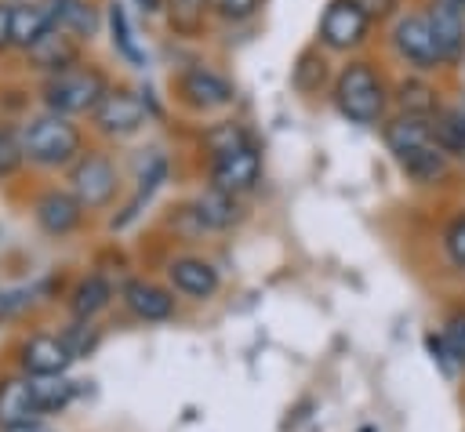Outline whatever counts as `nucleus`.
Listing matches in <instances>:
<instances>
[{
  "mask_svg": "<svg viewBox=\"0 0 465 432\" xmlns=\"http://www.w3.org/2000/svg\"><path fill=\"white\" fill-rule=\"evenodd\" d=\"M352 4H356V7H360V11H363L371 22H374V18H385V15H392L400 0H352Z\"/></svg>",
  "mask_w": 465,
  "mask_h": 432,
  "instance_id": "34",
  "label": "nucleus"
},
{
  "mask_svg": "<svg viewBox=\"0 0 465 432\" xmlns=\"http://www.w3.org/2000/svg\"><path fill=\"white\" fill-rule=\"evenodd\" d=\"M40 421V407L33 396V385L25 374H7L0 378V428H22Z\"/></svg>",
  "mask_w": 465,
  "mask_h": 432,
  "instance_id": "17",
  "label": "nucleus"
},
{
  "mask_svg": "<svg viewBox=\"0 0 465 432\" xmlns=\"http://www.w3.org/2000/svg\"><path fill=\"white\" fill-rule=\"evenodd\" d=\"M203 145L211 149V160H214V156H222V152H232V149L247 145V134H243V127H236V123H218V127H211V131L203 134Z\"/></svg>",
  "mask_w": 465,
  "mask_h": 432,
  "instance_id": "28",
  "label": "nucleus"
},
{
  "mask_svg": "<svg viewBox=\"0 0 465 432\" xmlns=\"http://www.w3.org/2000/svg\"><path fill=\"white\" fill-rule=\"evenodd\" d=\"M385 83L371 62H349L334 80V105L352 123H378L385 113Z\"/></svg>",
  "mask_w": 465,
  "mask_h": 432,
  "instance_id": "3",
  "label": "nucleus"
},
{
  "mask_svg": "<svg viewBox=\"0 0 465 432\" xmlns=\"http://www.w3.org/2000/svg\"><path fill=\"white\" fill-rule=\"evenodd\" d=\"M392 44H396L400 58L411 62V65L421 69V73H432V69L443 65L440 47H436V40H432V33H429L425 15H407V18H400L396 29H392Z\"/></svg>",
  "mask_w": 465,
  "mask_h": 432,
  "instance_id": "10",
  "label": "nucleus"
},
{
  "mask_svg": "<svg viewBox=\"0 0 465 432\" xmlns=\"http://www.w3.org/2000/svg\"><path fill=\"white\" fill-rule=\"evenodd\" d=\"M323 80H327V62H323V54H320L316 47L302 51V54H298V62H294L291 83H294L302 94H316V91L323 87Z\"/></svg>",
  "mask_w": 465,
  "mask_h": 432,
  "instance_id": "26",
  "label": "nucleus"
},
{
  "mask_svg": "<svg viewBox=\"0 0 465 432\" xmlns=\"http://www.w3.org/2000/svg\"><path fill=\"white\" fill-rule=\"evenodd\" d=\"M94 127L102 131V134H109V138H127V134H134L142 123H145V102L134 94V91H127V87H109L105 94H102V102L94 105Z\"/></svg>",
  "mask_w": 465,
  "mask_h": 432,
  "instance_id": "6",
  "label": "nucleus"
},
{
  "mask_svg": "<svg viewBox=\"0 0 465 432\" xmlns=\"http://www.w3.org/2000/svg\"><path fill=\"white\" fill-rule=\"evenodd\" d=\"M47 15H51V25L69 33L73 40H87L94 33V7L87 0H51L47 4Z\"/></svg>",
  "mask_w": 465,
  "mask_h": 432,
  "instance_id": "20",
  "label": "nucleus"
},
{
  "mask_svg": "<svg viewBox=\"0 0 465 432\" xmlns=\"http://www.w3.org/2000/svg\"><path fill=\"white\" fill-rule=\"evenodd\" d=\"M371 18L352 0H334L320 18V44L331 51H352L363 44Z\"/></svg>",
  "mask_w": 465,
  "mask_h": 432,
  "instance_id": "8",
  "label": "nucleus"
},
{
  "mask_svg": "<svg viewBox=\"0 0 465 432\" xmlns=\"http://www.w3.org/2000/svg\"><path fill=\"white\" fill-rule=\"evenodd\" d=\"M109 91V80L94 65H73L58 76H47L44 83V102L58 116H76V113H94L102 94Z\"/></svg>",
  "mask_w": 465,
  "mask_h": 432,
  "instance_id": "4",
  "label": "nucleus"
},
{
  "mask_svg": "<svg viewBox=\"0 0 465 432\" xmlns=\"http://www.w3.org/2000/svg\"><path fill=\"white\" fill-rule=\"evenodd\" d=\"M25 58L33 62V69H40V73H47V76H58V73L80 65V40H73L69 33H62V29L51 25V29L25 51Z\"/></svg>",
  "mask_w": 465,
  "mask_h": 432,
  "instance_id": "16",
  "label": "nucleus"
},
{
  "mask_svg": "<svg viewBox=\"0 0 465 432\" xmlns=\"http://www.w3.org/2000/svg\"><path fill=\"white\" fill-rule=\"evenodd\" d=\"M138 7H142L145 15H156V11L163 7V0H138Z\"/></svg>",
  "mask_w": 465,
  "mask_h": 432,
  "instance_id": "36",
  "label": "nucleus"
},
{
  "mask_svg": "<svg viewBox=\"0 0 465 432\" xmlns=\"http://www.w3.org/2000/svg\"><path fill=\"white\" fill-rule=\"evenodd\" d=\"M178 94H182V102H185V105L203 109V113L222 109V105H229V102L236 98L232 83H229L225 76H218V73L203 69V65H193V69H185V73L178 76Z\"/></svg>",
  "mask_w": 465,
  "mask_h": 432,
  "instance_id": "13",
  "label": "nucleus"
},
{
  "mask_svg": "<svg viewBox=\"0 0 465 432\" xmlns=\"http://www.w3.org/2000/svg\"><path fill=\"white\" fill-rule=\"evenodd\" d=\"M447 4H454L458 11H465V0H447Z\"/></svg>",
  "mask_w": 465,
  "mask_h": 432,
  "instance_id": "38",
  "label": "nucleus"
},
{
  "mask_svg": "<svg viewBox=\"0 0 465 432\" xmlns=\"http://www.w3.org/2000/svg\"><path fill=\"white\" fill-rule=\"evenodd\" d=\"M360 432H374V428H360Z\"/></svg>",
  "mask_w": 465,
  "mask_h": 432,
  "instance_id": "39",
  "label": "nucleus"
},
{
  "mask_svg": "<svg viewBox=\"0 0 465 432\" xmlns=\"http://www.w3.org/2000/svg\"><path fill=\"white\" fill-rule=\"evenodd\" d=\"M11 47V7L0 4V51Z\"/></svg>",
  "mask_w": 465,
  "mask_h": 432,
  "instance_id": "35",
  "label": "nucleus"
},
{
  "mask_svg": "<svg viewBox=\"0 0 465 432\" xmlns=\"http://www.w3.org/2000/svg\"><path fill=\"white\" fill-rule=\"evenodd\" d=\"M189 214L196 218L200 229H232V225L243 218L240 200L229 196V192H222V189H214V185H207V189L193 200Z\"/></svg>",
  "mask_w": 465,
  "mask_h": 432,
  "instance_id": "18",
  "label": "nucleus"
},
{
  "mask_svg": "<svg viewBox=\"0 0 465 432\" xmlns=\"http://www.w3.org/2000/svg\"><path fill=\"white\" fill-rule=\"evenodd\" d=\"M200 0H171V25L178 33H196L203 22V7H196Z\"/></svg>",
  "mask_w": 465,
  "mask_h": 432,
  "instance_id": "31",
  "label": "nucleus"
},
{
  "mask_svg": "<svg viewBox=\"0 0 465 432\" xmlns=\"http://www.w3.org/2000/svg\"><path fill=\"white\" fill-rule=\"evenodd\" d=\"M51 29V15L40 4H15L11 7V44L29 51Z\"/></svg>",
  "mask_w": 465,
  "mask_h": 432,
  "instance_id": "22",
  "label": "nucleus"
},
{
  "mask_svg": "<svg viewBox=\"0 0 465 432\" xmlns=\"http://www.w3.org/2000/svg\"><path fill=\"white\" fill-rule=\"evenodd\" d=\"M120 301L134 319H145V323H163L174 316V290L153 280H127L120 287Z\"/></svg>",
  "mask_w": 465,
  "mask_h": 432,
  "instance_id": "14",
  "label": "nucleus"
},
{
  "mask_svg": "<svg viewBox=\"0 0 465 432\" xmlns=\"http://www.w3.org/2000/svg\"><path fill=\"white\" fill-rule=\"evenodd\" d=\"M18 363L25 370V378H58L65 374V367L73 363V352L69 345L62 341V334H29L18 349Z\"/></svg>",
  "mask_w": 465,
  "mask_h": 432,
  "instance_id": "9",
  "label": "nucleus"
},
{
  "mask_svg": "<svg viewBox=\"0 0 465 432\" xmlns=\"http://www.w3.org/2000/svg\"><path fill=\"white\" fill-rule=\"evenodd\" d=\"M425 349H429L432 363L440 367V374H443L447 381H454V378L461 374V367H465V363L458 359V352L447 345V338H443V334H432V330H429V334H425Z\"/></svg>",
  "mask_w": 465,
  "mask_h": 432,
  "instance_id": "27",
  "label": "nucleus"
},
{
  "mask_svg": "<svg viewBox=\"0 0 465 432\" xmlns=\"http://www.w3.org/2000/svg\"><path fill=\"white\" fill-rule=\"evenodd\" d=\"M258 178H262V152L251 142L211 160V185L229 192V196H240V192L254 189Z\"/></svg>",
  "mask_w": 465,
  "mask_h": 432,
  "instance_id": "7",
  "label": "nucleus"
},
{
  "mask_svg": "<svg viewBox=\"0 0 465 432\" xmlns=\"http://www.w3.org/2000/svg\"><path fill=\"white\" fill-rule=\"evenodd\" d=\"M22 160H25V152H22V134H15L11 127H0V178H4V174H15Z\"/></svg>",
  "mask_w": 465,
  "mask_h": 432,
  "instance_id": "30",
  "label": "nucleus"
},
{
  "mask_svg": "<svg viewBox=\"0 0 465 432\" xmlns=\"http://www.w3.org/2000/svg\"><path fill=\"white\" fill-rule=\"evenodd\" d=\"M33 218H36V225H40L47 236H69V232L80 229L84 207L76 203L73 192H65V189H47V192L36 196Z\"/></svg>",
  "mask_w": 465,
  "mask_h": 432,
  "instance_id": "15",
  "label": "nucleus"
},
{
  "mask_svg": "<svg viewBox=\"0 0 465 432\" xmlns=\"http://www.w3.org/2000/svg\"><path fill=\"white\" fill-rule=\"evenodd\" d=\"M7 432H51V428H44L40 421H33V425H22V428H7Z\"/></svg>",
  "mask_w": 465,
  "mask_h": 432,
  "instance_id": "37",
  "label": "nucleus"
},
{
  "mask_svg": "<svg viewBox=\"0 0 465 432\" xmlns=\"http://www.w3.org/2000/svg\"><path fill=\"white\" fill-rule=\"evenodd\" d=\"M29 385H33V396H36L40 414L62 410V407H69V399L76 396V385L65 381L62 374H58V378H29Z\"/></svg>",
  "mask_w": 465,
  "mask_h": 432,
  "instance_id": "24",
  "label": "nucleus"
},
{
  "mask_svg": "<svg viewBox=\"0 0 465 432\" xmlns=\"http://www.w3.org/2000/svg\"><path fill=\"white\" fill-rule=\"evenodd\" d=\"M396 102L403 109V116H418V120H432L440 113V94L429 80L421 76H403L396 83Z\"/></svg>",
  "mask_w": 465,
  "mask_h": 432,
  "instance_id": "21",
  "label": "nucleus"
},
{
  "mask_svg": "<svg viewBox=\"0 0 465 432\" xmlns=\"http://www.w3.org/2000/svg\"><path fill=\"white\" fill-rule=\"evenodd\" d=\"M425 22H429V33H432V40L440 47L443 65L461 62L465 58V11H458L447 0H429Z\"/></svg>",
  "mask_w": 465,
  "mask_h": 432,
  "instance_id": "12",
  "label": "nucleus"
},
{
  "mask_svg": "<svg viewBox=\"0 0 465 432\" xmlns=\"http://www.w3.org/2000/svg\"><path fill=\"white\" fill-rule=\"evenodd\" d=\"M109 33H113L116 51H120L131 65H145V54H142V47L134 44V33H131V22H127V11H124L120 0L109 4Z\"/></svg>",
  "mask_w": 465,
  "mask_h": 432,
  "instance_id": "25",
  "label": "nucleus"
},
{
  "mask_svg": "<svg viewBox=\"0 0 465 432\" xmlns=\"http://www.w3.org/2000/svg\"><path fill=\"white\" fill-rule=\"evenodd\" d=\"M443 338H447V345L458 352V359L465 363V309H454L450 316H447V323H443V330H440Z\"/></svg>",
  "mask_w": 465,
  "mask_h": 432,
  "instance_id": "33",
  "label": "nucleus"
},
{
  "mask_svg": "<svg viewBox=\"0 0 465 432\" xmlns=\"http://www.w3.org/2000/svg\"><path fill=\"white\" fill-rule=\"evenodd\" d=\"M385 145L392 152V160L400 163V171L414 182V185H436L447 178V156L440 152L429 120L418 116H396L385 123Z\"/></svg>",
  "mask_w": 465,
  "mask_h": 432,
  "instance_id": "1",
  "label": "nucleus"
},
{
  "mask_svg": "<svg viewBox=\"0 0 465 432\" xmlns=\"http://www.w3.org/2000/svg\"><path fill=\"white\" fill-rule=\"evenodd\" d=\"M429 131L443 156H465V113L461 109H440L429 120Z\"/></svg>",
  "mask_w": 465,
  "mask_h": 432,
  "instance_id": "23",
  "label": "nucleus"
},
{
  "mask_svg": "<svg viewBox=\"0 0 465 432\" xmlns=\"http://www.w3.org/2000/svg\"><path fill=\"white\" fill-rule=\"evenodd\" d=\"M167 280H171V290L182 294V298H189V301H207L222 287L218 269L211 261H203V258H193V254L171 258L167 261Z\"/></svg>",
  "mask_w": 465,
  "mask_h": 432,
  "instance_id": "11",
  "label": "nucleus"
},
{
  "mask_svg": "<svg viewBox=\"0 0 465 432\" xmlns=\"http://www.w3.org/2000/svg\"><path fill=\"white\" fill-rule=\"evenodd\" d=\"M109 301H113V283L102 272H87L69 294V312H73V319L91 323L102 309H109Z\"/></svg>",
  "mask_w": 465,
  "mask_h": 432,
  "instance_id": "19",
  "label": "nucleus"
},
{
  "mask_svg": "<svg viewBox=\"0 0 465 432\" xmlns=\"http://www.w3.org/2000/svg\"><path fill=\"white\" fill-rule=\"evenodd\" d=\"M443 254L458 272H465V211L454 214L450 225L443 229Z\"/></svg>",
  "mask_w": 465,
  "mask_h": 432,
  "instance_id": "29",
  "label": "nucleus"
},
{
  "mask_svg": "<svg viewBox=\"0 0 465 432\" xmlns=\"http://www.w3.org/2000/svg\"><path fill=\"white\" fill-rule=\"evenodd\" d=\"M211 7H214V15H222L225 22H247V18L262 7V0H211Z\"/></svg>",
  "mask_w": 465,
  "mask_h": 432,
  "instance_id": "32",
  "label": "nucleus"
},
{
  "mask_svg": "<svg viewBox=\"0 0 465 432\" xmlns=\"http://www.w3.org/2000/svg\"><path fill=\"white\" fill-rule=\"evenodd\" d=\"M116 167L102 152H84L69 171V192L84 211H102L116 196Z\"/></svg>",
  "mask_w": 465,
  "mask_h": 432,
  "instance_id": "5",
  "label": "nucleus"
},
{
  "mask_svg": "<svg viewBox=\"0 0 465 432\" xmlns=\"http://www.w3.org/2000/svg\"><path fill=\"white\" fill-rule=\"evenodd\" d=\"M80 149H84V134L69 116L44 113L22 127V152L36 167H65L80 160Z\"/></svg>",
  "mask_w": 465,
  "mask_h": 432,
  "instance_id": "2",
  "label": "nucleus"
}]
</instances>
